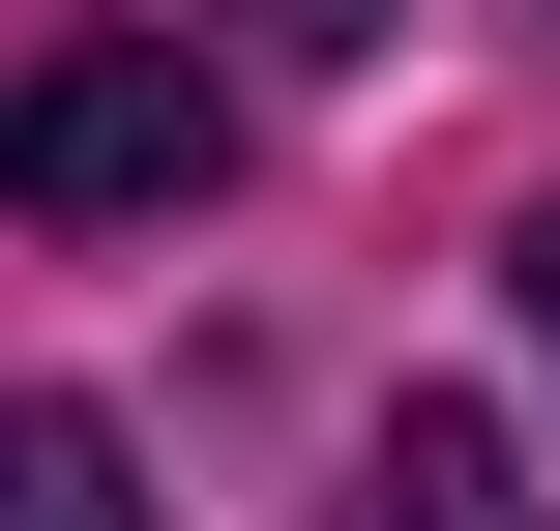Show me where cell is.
Returning a JSON list of instances; mask_svg holds the SVG:
<instances>
[{"mask_svg":"<svg viewBox=\"0 0 560 531\" xmlns=\"http://www.w3.org/2000/svg\"><path fill=\"white\" fill-rule=\"evenodd\" d=\"M207 59L177 30H59V59H0V207L30 236H148V207H207Z\"/></svg>","mask_w":560,"mask_h":531,"instance_id":"obj_1","label":"cell"},{"mask_svg":"<svg viewBox=\"0 0 560 531\" xmlns=\"http://www.w3.org/2000/svg\"><path fill=\"white\" fill-rule=\"evenodd\" d=\"M384 531H532V473H502V414H472V384H413V414H384Z\"/></svg>","mask_w":560,"mask_h":531,"instance_id":"obj_2","label":"cell"},{"mask_svg":"<svg viewBox=\"0 0 560 531\" xmlns=\"http://www.w3.org/2000/svg\"><path fill=\"white\" fill-rule=\"evenodd\" d=\"M0 531H148V473H118V414L0 384Z\"/></svg>","mask_w":560,"mask_h":531,"instance_id":"obj_3","label":"cell"},{"mask_svg":"<svg viewBox=\"0 0 560 531\" xmlns=\"http://www.w3.org/2000/svg\"><path fill=\"white\" fill-rule=\"evenodd\" d=\"M236 30H266V59H384L413 0H236Z\"/></svg>","mask_w":560,"mask_h":531,"instance_id":"obj_4","label":"cell"},{"mask_svg":"<svg viewBox=\"0 0 560 531\" xmlns=\"http://www.w3.org/2000/svg\"><path fill=\"white\" fill-rule=\"evenodd\" d=\"M502 266H532V325H560V207H532V236H502Z\"/></svg>","mask_w":560,"mask_h":531,"instance_id":"obj_5","label":"cell"}]
</instances>
